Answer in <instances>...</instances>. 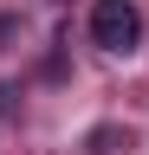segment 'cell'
I'll use <instances>...</instances> for the list:
<instances>
[{"mask_svg":"<svg viewBox=\"0 0 149 155\" xmlns=\"http://www.w3.org/2000/svg\"><path fill=\"white\" fill-rule=\"evenodd\" d=\"M13 110V84H0V116H7Z\"/></svg>","mask_w":149,"mask_h":155,"instance_id":"3957f363","label":"cell"},{"mask_svg":"<svg viewBox=\"0 0 149 155\" xmlns=\"http://www.w3.org/2000/svg\"><path fill=\"white\" fill-rule=\"evenodd\" d=\"M91 39H97L104 52L130 58V52L143 45V13H136V0H97V7H91Z\"/></svg>","mask_w":149,"mask_h":155,"instance_id":"6da1fadb","label":"cell"},{"mask_svg":"<svg viewBox=\"0 0 149 155\" xmlns=\"http://www.w3.org/2000/svg\"><path fill=\"white\" fill-rule=\"evenodd\" d=\"M117 142H130V136H117V129H97V136H91V149H97V155H110Z\"/></svg>","mask_w":149,"mask_h":155,"instance_id":"7a4b0ae2","label":"cell"}]
</instances>
